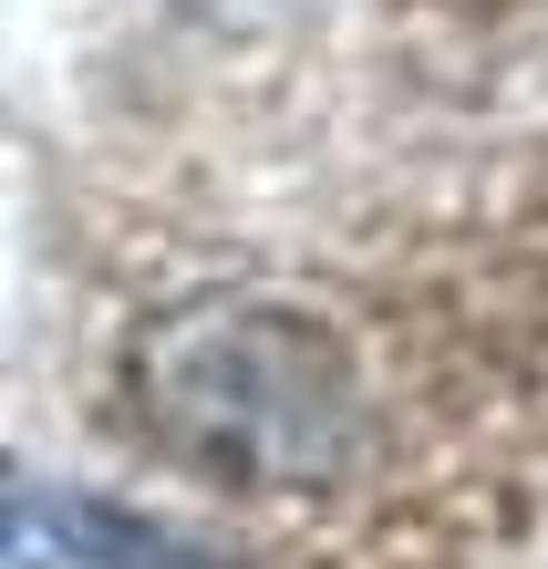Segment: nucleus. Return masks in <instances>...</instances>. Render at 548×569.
<instances>
[{"label":"nucleus","mask_w":548,"mask_h":569,"mask_svg":"<svg viewBox=\"0 0 548 569\" xmlns=\"http://www.w3.org/2000/svg\"><path fill=\"white\" fill-rule=\"evenodd\" d=\"M124 393L166 456L208 466L228 487H280V497L352 477L362 425H372L352 342L321 311L249 300V290L156 311L124 352Z\"/></svg>","instance_id":"1"},{"label":"nucleus","mask_w":548,"mask_h":569,"mask_svg":"<svg viewBox=\"0 0 548 569\" xmlns=\"http://www.w3.org/2000/svg\"><path fill=\"white\" fill-rule=\"evenodd\" d=\"M21 528H52V539L73 549L83 569H228V559H208L197 539H177V528L134 518V508H104V497H52V487H21Z\"/></svg>","instance_id":"2"}]
</instances>
